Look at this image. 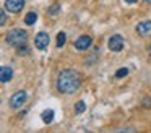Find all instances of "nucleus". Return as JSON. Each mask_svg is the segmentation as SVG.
Wrapping results in <instances>:
<instances>
[{
  "mask_svg": "<svg viewBox=\"0 0 151 133\" xmlns=\"http://www.w3.org/2000/svg\"><path fill=\"white\" fill-rule=\"evenodd\" d=\"M135 31L141 36V37H150L151 36V21H141L137 24Z\"/></svg>",
  "mask_w": 151,
  "mask_h": 133,
  "instance_id": "obj_8",
  "label": "nucleus"
},
{
  "mask_svg": "<svg viewBox=\"0 0 151 133\" xmlns=\"http://www.w3.org/2000/svg\"><path fill=\"white\" fill-rule=\"evenodd\" d=\"M138 0H125V3H137Z\"/></svg>",
  "mask_w": 151,
  "mask_h": 133,
  "instance_id": "obj_18",
  "label": "nucleus"
},
{
  "mask_svg": "<svg viewBox=\"0 0 151 133\" xmlns=\"http://www.w3.org/2000/svg\"><path fill=\"white\" fill-rule=\"evenodd\" d=\"M41 119H42L44 123H52V120H54V110H50V109L44 110L42 115H41Z\"/></svg>",
  "mask_w": 151,
  "mask_h": 133,
  "instance_id": "obj_10",
  "label": "nucleus"
},
{
  "mask_svg": "<svg viewBox=\"0 0 151 133\" xmlns=\"http://www.w3.org/2000/svg\"><path fill=\"white\" fill-rule=\"evenodd\" d=\"M150 52H151V47H150Z\"/></svg>",
  "mask_w": 151,
  "mask_h": 133,
  "instance_id": "obj_20",
  "label": "nucleus"
},
{
  "mask_svg": "<svg viewBox=\"0 0 151 133\" xmlns=\"http://www.w3.org/2000/svg\"><path fill=\"white\" fill-rule=\"evenodd\" d=\"M91 42H93L91 36H80L75 41V47L76 50H88L91 47Z\"/></svg>",
  "mask_w": 151,
  "mask_h": 133,
  "instance_id": "obj_6",
  "label": "nucleus"
},
{
  "mask_svg": "<svg viewBox=\"0 0 151 133\" xmlns=\"http://www.w3.org/2000/svg\"><path fill=\"white\" fill-rule=\"evenodd\" d=\"M49 34L47 32H44V31H41V32H37L36 34V37H34V45H36L39 50H44V49L49 45Z\"/></svg>",
  "mask_w": 151,
  "mask_h": 133,
  "instance_id": "obj_5",
  "label": "nucleus"
},
{
  "mask_svg": "<svg viewBox=\"0 0 151 133\" xmlns=\"http://www.w3.org/2000/svg\"><path fill=\"white\" fill-rule=\"evenodd\" d=\"M85 109H86V104L83 102V101H78L76 106H75V112L76 114H81V112H85Z\"/></svg>",
  "mask_w": 151,
  "mask_h": 133,
  "instance_id": "obj_14",
  "label": "nucleus"
},
{
  "mask_svg": "<svg viewBox=\"0 0 151 133\" xmlns=\"http://www.w3.org/2000/svg\"><path fill=\"white\" fill-rule=\"evenodd\" d=\"M24 6V0H5V8L12 13L21 12Z\"/></svg>",
  "mask_w": 151,
  "mask_h": 133,
  "instance_id": "obj_7",
  "label": "nucleus"
},
{
  "mask_svg": "<svg viewBox=\"0 0 151 133\" xmlns=\"http://www.w3.org/2000/svg\"><path fill=\"white\" fill-rule=\"evenodd\" d=\"M5 23H7V13H5V10H0V24L4 26Z\"/></svg>",
  "mask_w": 151,
  "mask_h": 133,
  "instance_id": "obj_17",
  "label": "nucleus"
},
{
  "mask_svg": "<svg viewBox=\"0 0 151 133\" xmlns=\"http://www.w3.org/2000/svg\"><path fill=\"white\" fill-rule=\"evenodd\" d=\"M17 52H18L20 55H26L28 52H29V49H28L26 42H24V44H21V45H18V47H17Z\"/></svg>",
  "mask_w": 151,
  "mask_h": 133,
  "instance_id": "obj_13",
  "label": "nucleus"
},
{
  "mask_svg": "<svg viewBox=\"0 0 151 133\" xmlns=\"http://www.w3.org/2000/svg\"><path fill=\"white\" fill-rule=\"evenodd\" d=\"M12 76H13V70L10 67H2V70H0V81L2 83H8L12 80Z\"/></svg>",
  "mask_w": 151,
  "mask_h": 133,
  "instance_id": "obj_9",
  "label": "nucleus"
},
{
  "mask_svg": "<svg viewBox=\"0 0 151 133\" xmlns=\"http://www.w3.org/2000/svg\"><path fill=\"white\" fill-rule=\"evenodd\" d=\"M26 99H28V94L24 93V91H17V93L10 97V107L12 109H20V107L26 102Z\"/></svg>",
  "mask_w": 151,
  "mask_h": 133,
  "instance_id": "obj_3",
  "label": "nucleus"
},
{
  "mask_svg": "<svg viewBox=\"0 0 151 133\" xmlns=\"http://www.w3.org/2000/svg\"><path fill=\"white\" fill-rule=\"evenodd\" d=\"M65 41H67V34L60 31L59 34H57V47H63V45H65Z\"/></svg>",
  "mask_w": 151,
  "mask_h": 133,
  "instance_id": "obj_12",
  "label": "nucleus"
},
{
  "mask_svg": "<svg viewBox=\"0 0 151 133\" xmlns=\"http://www.w3.org/2000/svg\"><path fill=\"white\" fill-rule=\"evenodd\" d=\"M28 41V32L24 31V29H12V31H8L7 34V42L10 45H13V47H18V45L24 44V42Z\"/></svg>",
  "mask_w": 151,
  "mask_h": 133,
  "instance_id": "obj_2",
  "label": "nucleus"
},
{
  "mask_svg": "<svg viewBox=\"0 0 151 133\" xmlns=\"http://www.w3.org/2000/svg\"><path fill=\"white\" fill-rule=\"evenodd\" d=\"M81 86V76L78 75V71L75 70H62L57 78V89L63 94H73L78 91V88Z\"/></svg>",
  "mask_w": 151,
  "mask_h": 133,
  "instance_id": "obj_1",
  "label": "nucleus"
},
{
  "mask_svg": "<svg viewBox=\"0 0 151 133\" xmlns=\"http://www.w3.org/2000/svg\"><path fill=\"white\" fill-rule=\"evenodd\" d=\"M127 73H128L127 68H119L117 73H115V78H124V76H127Z\"/></svg>",
  "mask_w": 151,
  "mask_h": 133,
  "instance_id": "obj_15",
  "label": "nucleus"
},
{
  "mask_svg": "<svg viewBox=\"0 0 151 133\" xmlns=\"http://www.w3.org/2000/svg\"><path fill=\"white\" fill-rule=\"evenodd\" d=\"M36 19H37V15H36L34 12L26 13V16H24V23H26L28 26H33L34 23H36Z\"/></svg>",
  "mask_w": 151,
  "mask_h": 133,
  "instance_id": "obj_11",
  "label": "nucleus"
},
{
  "mask_svg": "<svg viewBox=\"0 0 151 133\" xmlns=\"http://www.w3.org/2000/svg\"><path fill=\"white\" fill-rule=\"evenodd\" d=\"M145 2H146V3H151V0H145Z\"/></svg>",
  "mask_w": 151,
  "mask_h": 133,
  "instance_id": "obj_19",
  "label": "nucleus"
},
{
  "mask_svg": "<svg viewBox=\"0 0 151 133\" xmlns=\"http://www.w3.org/2000/svg\"><path fill=\"white\" fill-rule=\"evenodd\" d=\"M59 10H60V5H59V3H54V5L49 8V15H57Z\"/></svg>",
  "mask_w": 151,
  "mask_h": 133,
  "instance_id": "obj_16",
  "label": "nucleus"
},
{
  "mask_svg": "<svg viewBox=\"0 0 151 133\" xmlns=\"http://www.w3.org/2000/svg\"><path fill=\"white\" fill-rule=\"evenodd\" d=\"M107 45H109V49H111L112 52H120L122 49H124V45H125L124 37H122L120 34H114L111 39H109Z\"/></svg>",
  "mask_w": 151,
  "mask_h": 133,
  "instance_id": "obj_4",
  "label": "nucleus"
}]
</instances>
